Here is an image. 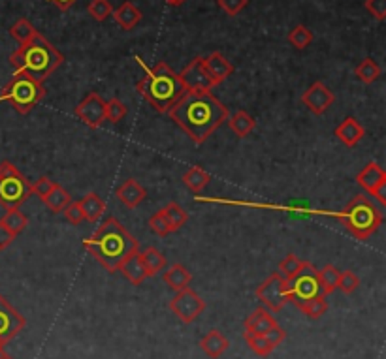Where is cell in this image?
<instances>
[{
  "instance_id": "1",
  "label": "cell",
  "mask_w": 386,
  "mask_h": 359,
  "mask_svg": "<svg viewBox=\"0 0 386 359\" xmlns=\"http://www.w3.org/2000/svg\"><path fill=\"white\" fill-rule=\"evenodd\" d=\"M168 115L194 143H203L222 122H227L228 110L211 92H185Z\"/></svg>"
},
{
  "instance_id": "2",
  "label": "cell",
  "mask_w": 386,
  "mask_h": 359,
  "mask_svg": "<svg viewBox=\"0 0 386 359\" xmlns=\"http://www.w3.org/2000/svg\"><path fill=\"white\" fill-rule=\"evenodd\" d=\"M83 249L110 273L119 271L129 256L138 252V241L117 219H106L91 237L83 239Z\"/></svg>"
},
{
  "instance_id": "3",
  "label": "cell",
  "mask_w": 386,
  "mask_h": 359,
  "mask_svg": "<svg viewBox=\"0 0 386 359\" xmlns=\"http://www.w3.org/2000/svg\"><path fill=\"white\" fill-rule=\"evenodd\" d=\"M136 61L145 70V75L136 85L138 94L145 98V102L153 105L155 111L168 113L173 105L178 104L179 98L187 92V89L179 80V73L173 72L166 62H157L155 66L149 68L143 64L140 57H136Z\"/></svg>"
},
{
  "instance_id": "4",
  "label": "cell",
  "mask_w": 386,
  "mask_h": 359,
  "mask_svg": "<svg viewBox=\"0 0 386 359\" xmlns=\"http://www.w3.org/2000/svg\"><path fill=\"white\" fill-rule=\"evenodd\" d=\"M62 62H64V57L59 53V49L40 32L31 42L19 45L10 55V64L15 72L27 73L40 83L48 80Z\"/></svg>"
},
{
  "instance_id": "5",
  "label": "cell",
  "mask_w": 386,
  "mask_h": 359,
  "mask_svg": "<svg viewBox=\"0 0 386 359\" xmlns=\"http://www.w3.org/2000/svg\"><path fill=\"white\" fill-rule=\"evenodd\" d=\"M334 219L341 220V224L347 228V232L350 235H355L356 239L371 237L383 224V214L373 203L366 198V196H355L352 200L347 203V207L343 211L334 214Z\"/></svg>"
},
{
  "instance_id": "6",
  "label": "cell",
  "mask_w": 386,
  "mask_h": 359,
  "mask_svg": "<svg viewBox=\"0 0 386 359\" xmlns=\"http://www.w3.org/2000/svg\"><path fill=\"white\" fill-rule=\"evenodd\" d=\"M45 92L43 83L32 80L27 73L15 72L0 91V102H8L17 113L27 115L45 98Z\"/></svg>"
},
{
  "instance_id": "7",
  "label": "cell",
  "mask_w": 386,
  "mask_h": 359,
  "mask_svg": "<svg viewBox=\"0 0 386 359\" xmlns=\"http://www.w3.org/2000/svg\"><path fill=\"white\" fill-rule=\"evenodd\" d=\"M287 295L288 301L300 309L301 305H306L307 301L324 295L320 290L319 273L311 262H301L300 271L287 280Z\"/></svg>"
},
{
  "instance_id": "8",
  "label": "cell",
  "mask_w": 386,
  "mask_h": 359,
  "mask_svg": "<svg viewBox=\"0 0 386 359\" xmlns=\"http://www.w3.org/2000/svg\"><path fill=\"white\" fill-rule=\"evenodd\" d=\"M31 196L32 184L19 170L0 175V205L4 209H19V205H23Z\"/></svg>"
},
{
  "instance_id": "9",
  "label": "cell",
  "mask_w": 386,
  "mask_h": 359,
  "mask_svg": "<svg viewBox=\"0 0 386 359\" xmlns=\"http://www.w3.org/2000/svg\"><path fill=\"white\" fill-rule=\"evenodd\" d=\"M257 299L262 303L266 311L279 312L288 303L287 280L279 273L270 274L262 284L257 288Z\"/></svg>"
},
{
  "instance_id": "10",
  "label": "cell",
  "mask_w": 386,
  "mask_h": 359,
  "mask_svg": "<svg viewBox=\"0 0 386 359\" xmlns=\"http://www.w3.org/2000/svg\"><path fill=\"white\" fill-rule=\"evenodd\" d=\"M170 311L185 323L194 322L206 311V301L198 295L194 290L185 288L181 292H176L173 299L170 301Z\"/></svg>"
},
{
  "instance_id": "11",
  "label": "cell",
  "mask_w": 386,
  "mask_h": 359,
  "mask_svg": "<svg viewBox=\"0 0 386 359\" xmlns=\"http://www.w3.org/2000/svg\"><path fill=\"white\" fill-rule=\"evenodd\" d=\"M27 320L13 309L10 301L4 295H0V348H4L8 342L25 329Z\"/></svg>"
},
{
  "instance_id": "12",
  "label": "cell",
  "mask_w": 386,
  "mask_h": 359,
  "mask_svg": "<svg viewBox=\"0 0 386 359\" xmlns=\"http://www.w3.org/2000/svg\"><path fill=\"white\" fill-rule=\"evenodd\" d=\"M179 80L189 92H209L215 87V83L209 78L208 70L203 66V57H196L183 68L179 73Z\"/></svg>"
},
{
  "instance_id": "13",
  "label": "cell",
  "mask_w": 386,
  "mask_h": 359,
  "mask_svg": "<svg viewBox=\"0 0 386 359\" xmlns=\"http://www.w3.org/2000/svg\"><path fill=\"white\" fill-rule=\"evenodd\" d=\"M76 117L89 128H100L106 121V100H102L96 92H89L76 105Z\"/></svg>"
},
{
  "instance_id": "14",
  "label": "cell",
  "mask_w": 386,
  "mask_h": 359,
  "mask_svg": "<svg viewBox=\"0 0 386 359\" xmlns=\"http://www.w3.org/2000/svg\"><path fill=\"white\" fill-rule=\"evenodd\" d=\"M334 92L322 83V81H315L303 94H301V102L307 110L315 113V115H322L330 110V105L334 104Z\"/></svg>"
},
{
  "instance_id": "15",
  "label": "cell",
  "mask_w": 386,
  "mask_h": 359,
  "mask_svg": "<svg viewBox=\"0 0 386 359\" xmlns=\"http://www.w3.org/2000/svg\"><path fill=\"white\" fill-rule=\"evenodd\" d=\"M203 66L208 70L209 78L215 83V87L221 85L222 81H227L234 72V66L227 61V57L219 53V51H213L211 55L203 57Z\"/></svg>"
},
{
  "instance_id": "16",
  "label": "cell",
  "mask_w": 386,
  "mask_h": 359,
  "mask_svg": "<svg viewBox=\"0 0 386 359\" xmlns=\"http://www.w3.org/2000/svg\"><path fill=\"white\" fill-rule=\"evenodd\" d=\"M145 196H148V192H145V189H143L136 179H127V181L117 189V198H119V201L123 203L124 207L129 209L138 207L141 201L145 200Z\"/></svg>"
},
{
  "instance_id": "17",
  "label": "cell",
  "mask_w": 386,
  "mask_h": 359,
  "mask_svg": "<svg viewBox=\"0 0 386 359\" xmlns=\"http://www.w3.org/2000/svg\"><path fill=\"white\" fill-rule=\"evenodd\" d=\"M336 135L337 140L341 141L343 145L347 147H356L364 140V135H366V130L362 126L360 122L356 121L355 117H347L339 126L336 128Z\"/></svg>"
},
{
  "instance_id": "18",
  "label": "cell",
  "mask_w": 386,
  "mask_h": 359,
  "mask_svg": "<svg viewBox=\"0 0 386 359\" xmlns=\"http://www.w3.org/2000/svg\"><path fill=\"white\" fill-rule=\"evenodd\" d=\"M276 318L271 316L270 311H266L264 307L257 309V311H252L249 316L245 318V331L247 333H252V335H264L266 331L270 328L276 325Z\"/></svg>"
},
{
  "instance_id": "19",
  "label": "cell",
  "mask_w": 386,
  "mask_h": 359,
  "mask_svg": "<svg viewBox=\"0 0 386 359\" xmlns=\"http://www.w3.org/2000/svg\"><path fill=\"white\" fill-rule=\"evenodd\" d=\"M356 181H358V184H360L362 189L368 190L369 194H371L379 184L386 183V173L377 162H369V164L356 175Z\"/></svg>"
},
{
  "instance_id": "20",
  "label": "cell",
  "mask_w": 386,
  "mask_h": 359,
  "mask_svg": "<svg viewBox=\"0 0 386 359\" xmlns=\"http://www.w3.org/2000/svg\"><path fill=\"white\" fill-rule=\"evenodd\" d=\"M228 346H230L228 339L222 335L221 331H217V329H211L208 335L203 337L202 341H200V348H202V352L211 359L221 358L222 353L228 350Z\"/></svg>"
},
{
  "instance_id": "21",
  "label": "cell",
  "mask_w": 386,
  "mask_h": 359,
  "mask_svg": "<svg viewBox=\"0 0 386 359\" xmlns=\"http://www.w3.org/2000/svg\"><path fill=\"white\" fill-rule=\"evenodd\" d=\"M190 280H192V274L185 265L181 263H173L164 271V282L166 286L172 288L173 292H181L185 288L190 286Z\"/></svg>"
},
{
  "instance_id": "22",
  "label": "cell",
  "mask_w": 386,
  "mask_h": 359,
  "mask_svg": "<svg viewBox=\"0 0 386 359\" xmlns=\"http://www.w3.org/2000/svg\"><path fill=\"white\" fill-rule=\"evenodd\" d=\"M78 203H80L81 211H83V217L89 222H99V219L106 211V201L96 192H89Z\"/></svg>"
},
{
  "instance_id": "23",
  "label": "cell",
  "mask_w": 386,
  "mask_h": 359,
  "mask_svg": "<svg viewBox=\"0 0 386 359\" xmlns=\"http://www.w3.org/2000/svg\"><path fill=\"white\" fill-rule=\"evenodd\" d=\"M138 252H140V250H138ZM138 252L129 256L123 262V265L119 268V271L124 274V279L129 280V282H132L134 286H140L141 282L148 279V274H145V269L141 265L140 254H138Z\"/></svg>"
},
{
  "instance_id": "24",
  "label": "cell",
  "mask_w": 386,
  "mask_h": 359,
  "mask_svg": "<svg viewBox=\"0 0 386 359\" xmlns=\"http://www.w3.org/2000/svg\"><path fill=\"white\" fill-rule=\"evenodd\" d=\"M113 17H115V23L119 24L123 31H132L136 24L140 23L141 12L132 4V2H123V4L115 10Z\"/></svg>"
},
{
  "instance_id": "25",
  "label": "cell",
  "mask_w": 386,
  "mask_h": 359,
  "mask_svg": "<svg viewBox=\"0 0 386 359\" xmlns=\"http://www.w3.org/2000/svg\"><path fill=\"white\" fill-rule=\"evenodd\" d=\"M138 254H140L141 265L145 269V274H148V277H157L160 271H164L166 258L160 254L157 249L149 247V249H145L143 252H138Z\"/></svg>"
},
{
  "instance_id": "26",
  "label": "cell",
  "mask_w": 386,
  "mask_h": 359,
  "mask_svg": "<svg viewBox=\"0 0 386 359\" xmlns=\"http://www.w3.org/2000/svg\"><path fill=\"white\" fill-rule=\"evenodd\" d=\"M227 121L230 130L238 138H247L255 130V126H257V121L247 111H236L232 117H228Z\"/></svg>"
},
{
  "instance_id": "27",
  "label": "cell",
  "mask_w": 386,
  "mask_h": 359,
  "mask_svg": "<svg viewBox=\"0 0 386 359\" xmlns=\"http://www.w3.org/2000/svg\"><path fill=\"white\" fill-rule=\"evenodd\" d=\"M211 181V175L206 173V171L200 168V166H194V168H190L187 173L183 175V183L185 186L190 190V192H194V194H200L206 186Z\"/></svg>"
},
{
  "instance_id": "28",
  "label": "cell",
  "mask_w": 386,
  "mask_h": 359,
  "mask_svg": "<svg viewBox=\"0 0 386 359\" xmlns=\"http://www.w3.org/2000/svg\"><path fill=\"white\" fill-rule=\"evenodd\" d=\"M43 203L48 205V209H50L51 213H62L64 211V207H66L68 203L72 201V198H70V194H68L66 190L62 189L61 184H55L53 186V190H51L50 194L43 198Z\"/></svg>"
},
{
  "instance_id": "29",
  "label": "cell",
  "mask_w": 386,
  "mask_h": 359,
  "mask_svg": "<svg viewBox=\"0 0 386 359\" xmlns=\"http://www.w3.org/2000/svg\"><path fill=\"white\" fill-rule=\"evenodd\" d=\"M0 224L4 226L6 230H10V232L17 237L19 233L23 232L27 226H29V219H27L25 214L21 213L19 209H6L4 217L0 219Z\"/></svg>"
},
{
  "instance_id": "30",
  "label": "cell",
  "mask_w": 386,
  "mask_h": 359,
  "mask_svg": "<svg viewBox=\"0 0 386 359\" xmlns=\"http://www.w3.org/2000/svg\"><path fill=\"white\" fill-rule=\"evenodd\" d=\"M160 211L164 214L166 222H168L172 232H178L179 228H183L185 222H187V213H185V209L181 207L179 203H176V201H170V203H168L166 207L160 209Z\"/></svg>"
},
{
  "instance_id": "31",
  "label": "cell",
  "mask_w": 386,
  "mask_h": 359,
  "mask_svg": "<svg viewBox=\"0 0 386 359\" xmlns=\"http://www.w3.org/2000/svg\"><path fill=\"white\" fill-rule=\"evenodd\" d=\"M380 73H383L380 72V66L373 59H364V61L355 68L356 78H358L362 83H368V85H371V83H375V81L379 80Z\"/></svg>"
},
{
  "instance_id": "32",
  "label": "cell",
  "mask_w": 386,
  "mask_h": 359,
  "mask_svg": "<svg viewBox=\"0 0 386 359\" xmlns=\"http://www.w3.org/2000/svg\"><path fill=\"white\" fill-rule=\"evenodd\" d=\"M319 273L320 290L324 295H330L337 290V282H339V271L334 265H324V268L317 271Z\"/></svg>"
},
{
  "instance_id": "33",
  "label": "cell",
  "mask_w": 386,
  "mask_h": 359,
  "mask_svg": "<svg viewBox=\"0 0 386 359\" xmlns=\"http://www.w3.org/2000/svg\"><path fill=\"white\" fill-rule=\"evenodd\" d=\"M10 34L17 40L19 45H23V43L31 42L32 38L38 34V31L32 27V23L29 21V19H17V21L12 24Z\"/></svg>"
},
{
  "instance_id": "34",
  "label": "cell",
  "mask_w": 386,
  "mask_h": 359,
  "mask_svg": "<svg viewBox=\"0 0 386 359\" xmlns=\"http://www.w3.org/2000/svg\"><path fill=\"white\" fill-rule=\"evenodd\" d=\"M288 42L298 51H303L307 45H311L313 32L307 29L306 24H296L294 29L288 32Z\"/></svg>"
},
{
  "instance_id": "35",
  "label": "cell",
  "mask_w": 386,
  "mask_h": 359,
  "mask_svg": "<svg viewBox=\"0 0 386 359\" xmlns=\"http://www.w3.org/2000/svg\"><path fill=\"white\" fill-rule=\"evenodd\" d=\"M243 339H245L247 346L251 348L255 353H258V356H262V358H268V356L276 350L264 335H252V333H247L245 331V333H243Z\"/></svg>"
},
{
  "instance_id": "36",
  "label": "cell",
  "mask_w": 386,
  "mask_h": 359,
  "mask_svg": "<svg viewBox=\"0 0 386 359\" xmlns=\"http://www.w3.org/2000/svg\"><path fill=\"white\" fill-rule=\"evenodd\" d=\"M87 12H89V15H91L94 21L104 23L106 19L113 13V8H111L110 0H91L89 6H87Z\"/></svg>"
},
{
  "instance_id": "37",
  "label": "cell",
  "mask_w": 386,
  "mask_h": 359,
  "mask_svg": "<svg viewBox=\"0 0 386 359\" xmlns=\"http://www.w3.org/2000/svg\"><path fill=\"white\" fill-rule=\"evenodd\" d=\"M300 311L306 314V316L313 318V320H317L328 311V303H326V295H319V298L311 299V301H307L306 305H301Z\"/></svg>"
},
{
  "instance_id": "38",
  "label": "cell",
  "mask_w": 386,
  "mask_h": 359,
  "mask_svg": "<svg viewBox=\"0 0 386 359\" xmlns=\"http://www.w3.org/2000/svg\"><path fill=\"white\" fill-rule=\"evenodd\" d=\"M124 115H127V105L119 98H111L106 102V121L117 124L123 121Z\"/></svg>"
},
{
  "instance_id": "39",
  "label": "cell",
  "mask_w": 386,
  "mask_h": 359,
  "mask_svg": "<svg viewBox=\"0 0 386 359\" xmlns=\"http://www.w3.org/2000/svg\"><path fill=\"white\" fill-rule=\"evenodd\" d=\"M301 262H303V260H300V258L294 254L285 256V260H281V263H279V274H281L285 280L292 279V277L300 271Z\"/></svg>"
},
{
  "instance_id": "40",
  "label": "cell",
  "mask_w": 386,
  "mask_h": 359,
  "mask_svg": "<svg viewBox=\"0 0 386 359\" xmlns=\"http://www.w3.org/2000/svg\"><path fill=\"white\" fill-rule=\"evenodd\" d=\"M358 286H360V279H358L352 271H343V273H339L337 290H341V292L349 295V293L356 292V288Z\"/></svg>"
},
{
  "instance_id": "41",
  "label": "cell",
  "mask_w": 386,
  "mask_h": 359,
  "mask_svg": "<svg viewBox=\"0 0 386 359\" xmlns=\"http://www.w3.org/2000/svg\"><path fill=\"white\" fill-rule=\"evenodd\" d=\"M149 228H151L153 233H157L159 237H166V235H170V233H172V230H170V226H168V222H166L162 211H157V213L149 219Z\"/></svg>"
},
{
  "instance_id": "42",
  "label": "cell",
  "mask_w": 386,
  "mask_h": 359,
  "mask_svg": "<svg viewBox=\"0 0 386 359\" xmlns=\"http://www.w3.org/2000/svg\"><path fill=\"white\" fill-rule=\"evenodd\" d=\"M62 214H64V219L70 222V224H81L83 220H85V217H83V211H81L80 203L78 201H70L66 207H64V211H62Z\"/></svg>"
},
{
  "instance_id": "43",
  "label": "cell",
  "mask_w": 386,
  "mask_h": 359,
  "mask_svg": "<svg viewBox=\"0 0 386 359\" xmlns=\"http://www.w3.org/2000/svg\"><path fill=\"white\" fill-rule=\"evenodd\" d=\"M247 2H249V0H217L219 8H221L227 15H230V17L238 15V13L247 6Z\"/></svg>"
},
{
  "instance_id": "44",
  "label": "cell",
  "mask_w": 386,
  "mask_h": 359,
  "mask_svg": "<svg viewBox=\"0 0 386 359\" xmlns=\"http://www.w3.org/2000/svg\"><path fill=\"white\" fill-rule=\"evenodd\" d=\"M55 184L57 183H53L50 177H45V175L40 177L36 183L32 184V196H38L40 200H43V198L50 194L51 190H53V186H55Z\"/></svg>"
},
{
  "instance_id": "45",
  "label": "cell",
  "mask_w": 386,
  "mask_h": 359,
  "mask_svg": "<svg viewBox=\"0 0 386 359\" xmlns=\"http://www.w3.org/2000/svg\"><path fill=\"white\" fill-rule=\"evenodd\" d=\"M264 337L268 339V342H270L271 346L277 348L283 341H285V339H287V331H285L279 323H276L273 328H270L266 333H264Z\"/></svg>"
},
{
  "instance_id": "46",
  "label": "cell",
  "mask_w": 386,
  "mask_h": 359,
  "mask_svg": "<svg viewBox=\"0 0 386 359\" xmlns=\"http://www.w3.org/2000/svg\"><path fill=\"white\" fill-rule=\"evenodd\" d=\"M366 10L375 19L383 21L386 17V0H366Z\"/></svg>"
},
{
  "instance_id": "47",
  "label": "cell",
  "mask_w": 386,
  "mask_h": 359,
  "mask_svg": "<svg viewBox=\"0 0 386 359\" xmlns=\"http://www.w3.org/2000/svg\"><path fill=\"white\" fill-rule=\"evenodd\" d=\"M13 241H15V235L0 224V250H6Z\"/></svg>"
},
{
  "instance_id": "48",
  "label": "cell",
  "mask_w": 386,
  "mask_h": 359,
  "mask_svg": "<svg viewBox=\"0 0 386 359\" xmlns=\"http://www.w3.org/2000/svg\"><path fill=\"white\" fill-rule=\"evenodd\" d=\"M371 196H375V198H377V201H379L380 205L385 207V205H386V183L379 184V186H377V189L371 192Z\"/></svg>"
},
{
  "instance_id": "49",
  "label": "cell",
  "mask_w": 386,
  "mask_h": 359,
  "mask_svg": "<svg viewBox=\"0 0 386 359\" xmlns=\"http://www.w3.org/2000/svg\"><path fill=\"white\" fill-rule=\"evenodd\" d=\"M51 4H55L57 8H61V10H68L70 6H74L78 0H48Z\"/></svg>"
},
{
  "instance_id": "50",
  "label": "cell",
  "mask_w": 386,
  "mask_h": 359,
  "mask_svg": "<svg viewBox=\"0 0 386 359\" xmlns=\"http://www.w3.org/2000/svg\"><path fill=\"white\" fill-rule=\"evenodd\" d=\"M164 2L166 4H170V6H183L187 0H164Z\"/></svg>"
},
{
  "instance_id": "51",
  "label": "cell",
  "mask_w": 386,
  "mask_h": 359,
  "mask_svg": "<svg viewBox=\"0 0 386 359\" xmlns=\"http://www.w3.org/2000/svg\"><path fill=\"white\" fill-rule=\"evenodd\" d=\"M0 359H13V358H10V356L4 352V348H0Z\"/></svg>"
}]
</instances>
